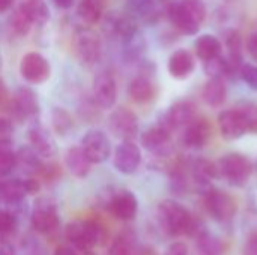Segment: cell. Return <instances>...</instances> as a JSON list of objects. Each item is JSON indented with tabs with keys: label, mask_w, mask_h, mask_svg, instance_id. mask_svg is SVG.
<instances>
[{
	"label": "cell",
	"mask_w": 257,
	"mask_h": 255,
	"mask_svg": "<svg viewBox=\"0 0 257 255\" xmlns=\"http://www.w3.org/2000/svg\"><path fill=\"white\" fill-rule=\"evenodd\" d=\"M206 14L208 11L202 0H176L167 8L172 26L182 35H196Z\"/></svg>",
	"instance_id": "6da1fadb"
},
{
	"label": "cell",
	"mask_w": 257,
	"mask_h": 255,
	"mask_svg": "<svg viewBox=\"0 0 257 255\" xmlns=\"http://www.w3.org/2000/svg\"><path fill=\"white\" fill-rule=\"evenodd\" d=\"M157 215L163 231L170 237L188 236L196 221L190 210L175 200H164L160 203Z\"/></svg>",
	"instance_id": "7a4b0ae2"
},
{
	"label": "cell",
	"mask_w": 257,
	"mask_h": 255,
	"mask_svg": "<svg viewBox=\"0 0 257 255\" xmlns=\"http://www.w3.org/2000/svg\"><path fill=\"white\" fill-rule=\"evenodd\" d=\"M68 242L81 252L92 251L96 246L105 245L107 230L95 221H74L65 230Z\"/></svg>",
	"instance_id": "3957f363"
},
{
	"label": "cell",
	"mask_w": 257,
	"mask_h": 255,
	"mask_svg": "<svg viewBox=\"0 0 257 255\" xmlns=\"http://www.w3.org/2000/svg\"><path fill=\"white\" fill-rule=\"evenodd\" d=\"M217 167H218V174L233 186H244L250 180L254 171L253 162L242 153L224 155L218 161Z\"/></svg>",
	"instance_id": "277c9868"
},
{
	"label": "cell",
	"mask_w": 257,
	"mask_h": 255,
	"mask_svg": "<svg viewBox=\"0 0 257 255\" xmlns=\"http://www.w3.org/2000/svg\"><path fill=\"white\" fill-rule=\"evenodd\" d=\"M30 222L36 233L42 236L54 234L60 227L57 204L51 198H39L35 201L30 212Z\"/></svg>",
	"instance_id": "5b68a950"
},
{
	"label": "cell",
	"mask_w": 257,
	"mask_h": 255,
	"mask_svg": "<svg viewBox=\"0 0 257 255\" xmlns=\"http://www.w3.org/2000/svg\"><path fill=\"white\" fill-rule=\"evenodd\" d=\"M39 110L41 107L36 93L30 87H20L12 98L8 113L11 114V122L23 123L24 120L38 117Z\"/></svg>",
	"instance_id": "8992f818"
},
{
	"label": "cell",
	"mask_w": 257,
	"mask_h": 255,
	"mask_svg": "<svg viewBox=\"0 0 257 255\" xmlns=\"http://www.w3.org/2000/svg\"><path fill=\"white\" fill-rule=\"evenodd\" d=\"M208 213L218 222H230L238 212V204L232 195L220 189H209L205 197Z\"/></svg>",
	"instance_id": "52a82bcc"
},
{
	"label": "cell",
	"mask_w": 257,
	"mask_h": 255,
	"mask_svg": "<svg viewBox=\"0 0 257 255\" xmlns=\"http://www.w3.org/2000/svg\"><path fill=\"white\" fill-rule=\"evenodd\" d=\"M74 48L77 57L87 65L99 62L102 56V41L92 29H80L74 38Z\"/></svg>",
	"instance_id": "ba28073f"
},
{
	"label": "cell",
	"mask_w": 257,
	"mask_h": 255,
	"mask_svg": "<svg viewBox=\"0 0 257 255\" xmlns=\"http://www.w3.org/2000/svg\"><path fill=\"white\" fill-rule=\"evenodd\" d=\"M108 129L122 141H133L139 134V119L130 108L119 107L108 117Z\"/></svg>",
	"instance_id": "9c48e42d"
},
{
	"label": "cell",
	"mask_w": 257,
	"mask_h": 255,
	"mask_svg": "<svg viewBox=\"0 0 257 255\" xmlns=\"http://www.w3.org/2000/svg\"><path fill=\"white\" fill-rule=\"evenodd\" d=\"M20 74L30 84L45 83L51 75L50 62L39 53L30 51L21 57L20 62Z\"/></svg>",
	"instance_id": "30bf717a"
},
{
	"label": "cell",
	"mask_w": 257,
	"mask_h": 255,
	"mask_svg": "<svg viewBox=\"0 0 257 255\" xmlns=\"http://www.w3.org/2000/svg\"><path fill=\"white\" fill-rule=\"evenodd\" d=\"M81 149L92 164H102L111 155V143L107 134L101 129H90L81 138Z\"/></svg>",
	"instance_id": "8fae6325"
},
{
	"label": "cell",
	"mask_w": 257,
	"mask_h": 255,
	"mask_svg": "<svg viewBox=\"0 0 257 255\" xmlns=\"http://www.w3.org/2000/svg\"><path fill=\"white\" fill-rule=\"evenodd\" d=\"M92 98L93 102L102 110H110L114 107L117 101V83L110 72H101L95 77Z\"/></svg>",
	"instance_id": "7c38bea8"
},
{
	"label": "cell",
	"mask_w": 257,
	"mask_h": 255,
	"mask_svg": "<svg viewBox=\"0 0 257 255\" xmlns=\"http://www.w3.org/2000/svg\"><path fill=\"white\" fill-rule=\"evenodd\" d=\"M107 209L119 221H133L139 210V201L131 191L120 189L111 194L107 200Z\"/></svg>",
	"instance_id": "4fadbf2b"
},
{
	"label": "cell",
	"mask_w": 257,
	"mask_h": 255,
	"mask_svg": "<svg viewBox=\"0 0 257 255\" xmlns=\"http://www.w3.org/2000/svg\"><path fill=\"white\" fill-rule=\"evenodd\" d=\"M140 162H142V152L134 141H122L116 147L113 164L119 173L126 176L134 174L140 167Z\"/></svg>",
	"instance_id": "5bb4252c"
},
{
	"label": "cell",
	"mask_w": 257,
	"mask_h": 255,
	"mask_svg": "<svg viewBox=\"0 0 257 255\" xmlns=\"http://www.w3.org/2000/svg\"><path fill=\"white\" fill-rule=\"evenodd\" d=\"M196 119V107L190 101L175 102L164 114L161 125L166 126L170 132L173 129H181L190 125Z\"/></svg>",
	"instance_id": "9a60e30c"
},
{
	"label": "cell",
	"mask_w": 257,
	"mask_h": 255,
	"mask_svg": "<svg viewBox=\"0 0 257 255\" xmlns=\"http://www.w3.org/2000/svg\"><path fill=\"white\" fill-rule=\"evenodd\" d=\"M218 126H220L221 135L229 141L239 140L248 132L244 116L239 108H230V110L220 113Z\"/></svg>",
	"instance_id": "2e32d148"
},
{
	"label": "cell",
	"mask_w": 257,
	"mask_h": 255,
	"mask_svg": "<svg viewBox=\"0 0 257 255\" xmlns=\"http://www.w3.org/2000/svg\"><path fill=\"white\" fill-rule=\"evenodd\" d=\"M140 143L151 153L166 155L172 147V135L170 131L160 123L157 126L146 129L140 137Z\"/></svg>",
	"instance_id": "e0dca14e"
},
{
	"label": "cell",
	"mask_w": 257,
	"mask_h": 255,
	"mask_svg": "<svg viewBox=\"0 0 257 255\" xmlns=\"http://www.w3.org/2000/svg\"><path fill=\"white\" fill-rule=\"evenodd\" d=\"M212 128L205 119H194L184 128L182 144L188 149H202L211 140Z\"/></svg>",
	"instance_id": "ac0fdd59"
},
{
	"label": "cell",
	"mask_w": 257,
	"mask_h": 255,
	"mask_svg": "<svg viewBox=\"0 0 257 255\" xmlns=\"http://www.w3.org/2000/svg\"><path fill=\"white\" fill-rule=\"evenodd\" d=\"M29 143L42 158H51L57 153V144L54 137L47 128L41 125H33L29 129Z\"/></svg>",
	"instance_id": "d6986e66"
},
{
	"label": "cell",
	"mask_w": 257,
	"mask_h": 255,
	"mask_svg": "<svg viewBox=\"0 0 257 255\" xmlns=\"http://www.w3.org/2000/svg\"><path fill=\"white\" fill-rule=\"evenodd\" d=\"M194 66H196L194 57L185 48H179L175 53H172V56L169 57V63H167L169 74L176 80L188 78L193 74Z\"/></svg>",
	"instance_id": "ffe728a7"
},
{
	"label": "cell",
	"mask_w": 257,
	"mask_h": 255,
	"mask_svg": "<svg viewBox=\"0 0 257 255\" xmlns=\"http://www.w3.org/2000/svg\"><path fill=\"white\" fill-rule=\"evenodd\" d=\"M65 165L72 176L77 179H86L92 171V162L81 149V146H74L68 149L65 155Z\"/></svg>",
	"instance_id": "44dd1931"
},
{
	"label": "cell",
	"mask_w": 257,
	"mask_h": 255,
	"mask_svg": "<svg viewBox=\"0 0 257 255\" xmlns=\"http://www.w3.org/2000/svg\"><path fill=\"white\" fill-rule=\"evenodd\" d=\"M128 95L136 104H148L157 95V86L148 75H137L128 86Z\"/></svg>",
	"instance_id": "7402d4cb"
},
{
	"label": "cell",
	"mask_w": 257,
	"mask_h": 255,
	"mask_svg": "<svg viewBox=\"0 0 257 255\" xmlns=\"http://www.w3.org/2000/svg\"><path fill=\"white\" fill-rule=\"evenodd\" d=\"M29 195L26 188V179H11L0 182V203L6 206H15L24 201Z\"/></svg>",
	"instance_id": "603a6c76"
},
{
	"label": "cell",
	"mask_w": 257,
	"mask_h": 255,
	"mask_svg": "<svg viewBox=\"0 0 257 255\" xmlns=\"http://www.w3.org/2000/svg\"><path fill=\"white\" fill-rule=\"evenodd\" d=\"M17 9L36 26H44L50 20V8L45 0H18Z\"/></svg>",
	"instance_id": "cb8c5ba5"
},
{
	"label": "cell",
	"mask_w": 257,
	"mask_h": 255,
	"mask_svg": "<svg viewBox=\"0 0 257 255\" xmlns=\"http://www.w3.org/2000/svg\"><path fill=\"white\" fill-rule=\"evenodd\" d=\"M202 98L209 107L223 105L227 98V87L223 77H211L202 90Z\"/></svg>",
	"instance_id": "d4e9b609"
},
{
	"label": "cell",
	"mask_w": 257,
	"mask_h": 255,
	"mask_svg": "<svg viewBox=\"0 0 257 255\" xmlns=\"http://www.w3.org/2000/svg\"><path fill=\"white\" fill-rule=\"evenodd\" d=\"M17 167H20L26 174L29 176H36L44 165L41 155L32 147V146H21L17 152Z\"/></svg>",
	"instance_id": "484cf974"
},
{
	"label": "cell",
	"mask_w": 257,
	"mask_h": 255,
	"mask_svg": "<svg viewBox=\"0 0 257 255\" xmlns=\"http://www.w3.org/2000/svg\"><path fill=\"white\" fill-rule=\"evenodd\" d=\"M130 11L146 23H154L161 11L163 0H125Z\"/></svg>",
	"instance_id": "4316f807"
},
{
	"label": "cell",
	"mask_w": 257,
	"mask_h": 255,
	"mask_svg": "<svg viewBox=\"0 0 257 255\" xmlns=\"http://www.w3.org/2000/svg\"><path fill=\"white\" fill-rule=\"evenodd\" d=\"M194 50H196V54L199 59H202L203 62L209 60V59H214L217 56L221 54V50H223V45L220 42V39L211 33H203L200 35L196 42H194Z\"/></svg>",
	"instance_id": "83f0119b"
},
{
	"label": "cell",
	"mask_w": 257,
	"mask_h": 255,
	"mask_svg": "<svg viewBox=\"0 0 257 255\" xmlns=\"http://www.w3.org/2000/svg\"><path fill=\"white\" fill-rule=\"evenodd\" d=\"M77 15L84 24H96L104 15L102 0H81L77 6Z\"/></svg>",
	"instance_id": "f1b7e54d"
},
{
	"label": "cell",
	"mask_w": 257,
	"mask_h": 255,
	"mask_svg": "<svg viewBox=\"0 0 257 255\" xmlns=\"http://www.w3.org/2000/svg\"><path fill=\"white\" fill-rule=\"evenodd\" d=\"M197 251L200 255H221L223 254V246L217 237H214L205 227L199 230L194 236Z\"/></svg>",
	"instance_id": "f546056e"
},
{
	"label": "cell",
	"mask_w": 257,
	"mask_h": 255,
	"mask_svg": "<svg viewBox=\"0 0 257 255\" xmlns=\"http://www.w3.org/2000/svg\"><path fill=\"white\" fill-rule=\"evenodd\" d=\"M51 126L54 132L60 137H66L74 128L72 116L62 107H54L51 111Z\"/></svg>",
	"instance_id": "4dcf8cb0"
},
{
	"label": "cell",
	"mask_w": 257,
	"mask_h": 255,
	"mask_svg": "<svg viewBox=\"0 0 257 255\" xmlns=\"http://www.w3.org/2000/svg\"><path fill=\"white\" fill-rule=\"evenodd\" d=\"M139 251L136 239L130 233H122L113 240L108 255H139Z\"/></svg>",
	"instance_id": "1f68e13d"
},
{
	"label": "cell",
	"mask_w": 257,
	"mask_h": 255,
	"mask_svg": "<svg viewBox=\"0 0 257 255\" xmlns=\"http://www.w3.org/2000/svg\"><path fill=\"white\" fill-rule=\"evenodd\" d=\"M17 167V156L12 149V140L0 141V177H6Z\"/></svg>",
	"instance_id": "d6a6232c"
},
{
	"label": "cell",
	"mask_w": 257,
	"mask_h": 255,
	"mask_svg": "<svg viewBox=\"0 0 257 255\" xmlns=\"http://www.w3.org/2000/svg\"><path fill=\"white\" fill-rule=\"evenodd\" d=\"M20 216L9 207L0 209V236L8 237L14 234L18 228Z\"/></svg>",
	"instance_id": "836d02e7"
},
{
	"label": "cell",
	"mask_w": 257,
	"mask_h": 255,
	"mask_svg": "<svg viewBox=\"0 0 257 255\" xmlns=\"http://www.w3.org/2000/svg\"><path fill=\"white\" fill-rule=\"evenodd\" d=\"M203 69L209 77H223V75H227V72H229L227 60L224 57H221V54L214 59L206 60L203 65Z\"/></svg>",
	"instance_id": "e575fe53"
},
{
	"label": "cell",
	"mask_w": 257,
	"mask_h": 255,
	"mask_svg": "<svg viewBox=\"0 0 257 255\" xmlns=\"http://www.w3.org/2000/svg\"><path fill=\"white\" fill-rule=\"evenodd\" d=\"M244 116L247 131L253 135H257V104L253 102H244L241 107H238Z\"/></svg>",
	"instance_id": "d590c367"
},
{
	"label": "cell",
	"mask_w": 257,
	"mask_h": 255,
	"mask_svg": "<svg viewBox=\"0 0 257 255\" xmlns=\"http://www.w3.org/2000/svg\"><path fill=\"white\" fill-rule=\"evenodd\" d=\"M33 24L17 9L14 12V15L11 17V29L18 35V36H26L30 32V27Z\"/></svg>",
	"instance_id": "8d00e7d4"
},
{
	"label": "cell",
	"mask_w": 257,
	"mask_h": 255,
	"mask_svg": "<svg viewBox=\"0 0 257 255\" xmlns=\"http://www.w3.org/2000/svg\"><path fill=\"white\" fill-rule=\"evenodd\" d=\"M38 174L41 176V179L45 183H54L62 176V170H60V167L56 162H48V164H44L41 167V170H39Z\"/></svg>",
	"instance_id": "74e56055"
},
{
	"label": "cell",
	"mask_w": 257,
	"mask_h": 255,
	"mask_svg": "<svg viewBox=\"0 0 257 255\" xmlns=\"http://www.w3.org/2000/svg\"><path fill=\"white\" fill-rule=\"evenodd\" d=\"M239 77L253 90H257V66L251 63H244L239 69Z\"/></svg>",
	"instance_id": "f35d334b"
},
{
	"label": "cell",
	"mask_w": 257,
	"mask_h": 255,
	"mask_svg": "<svg viewBox=\"0 0 257 255\" xmlns=\"http://www.w3.org/2000/svg\"><path fill=\"white\" fill-rule=\"evenodd\" d=\"M11 102H12V96L9 95L5 83L0 80V111L2 113H8V110L11 107Z\"/></svg>",
	"instance_id": "ab89813d"
},
{
	"label": "cell",
	"mask_w": 257,
	"mask_h": 255,
	"mask_svg": "<svg viewBox=\"0 0 257 255\" xmlns=\"http://www.w3.org/2000/svg\"><path fill=\"white\" fill-rule=\"evenodd\" d=\"M12 123L9 119L0 117V141L5 140H11V134H12Z\"/></svg>",
	"instance_id": "60d3db41"
},
{
	"label": "cell",
	"mask_w": 257,
	"mask_h": 255,
	"mask_svg": "<svg viewBox=\"0 0 257 255\" xmlns=\"http://www.w3.org/2000/svg\"><path fill=\"white\" fill-rule=\"evenodd\" d=\"M164 255H188V248L182 242H175V243L169 245Z\"/></svg>",
	"instance_id": "b9f144b4"
},
{
	"label": "cell",
	"mask_w": 257,
	"mask_h": 255,
	"mask_svg": "<svg viewBox=\"0 0 257 255\" xmlns=\"http://www.w3.org/2000/svg\"><path fill=\"white\" fill-rule=\"evenodd\" d=\"M244 255H257V233H253L245 242Z\"/></svg>",
	"instance_id": "7bdbcfd3"
},
{
	"label": "cell",
	"mask_w": 257,
	"mask_h": 255,
	"mask_svg": "<svg viewBox=\"0 0 257 255\" xmlns=\"http://www.w3.org/2000/svg\"><path fill=\"white\" fill-rule=\"evenodd\" d=\"M247 50H248V54L251 56V59L257 62V32L250 35V38L247 41Z\"/></svg>",
	"instance_id": "ee69618b"
},
{
	"label": "cell",
	"mask_w": 257,
	"mask_h": 255,
	"mask_svg": "<svg viewBox=\"0 0 257 255\" xmlns=\"http://www.w3.org/2000/svg\"><path fill=\"white\" fill-rule=\"evenodd\" d=\"M26 188H27L29 195H35V194H38V192H39V189H41L39 180H36L35 177H29V179H26Z\"/></svg>",
	"instance_id": "f6af8a7d"
},
{
	"label": "cell",
	"mask_w": 257,
	"mask_h": 255,
	"mask_svg": "<svg viewBox=\"0 0 257 255\" xmlns=\"http://www.w3.org/2000/svg\"><path fill=\"white\" fill-rule=\"evenodd\" d=\"M0 255H15L14 246L5 239H0Z\"/></svg>",
	"instance_id": "bcb514c9"
},
{
	"label": "cell",
	"mask_w": 257,
	"mask_h": 255,
	"mask_svg": "<svg viewBox=\"0 0 257 255\" xmlns=\"http://www.w3.org/2000/svg\"><path fill=\"white\" fill-rule=\"evenodd\" d=\"M53 255H77V252L72 249V248H68V246H59L56 248L54 254Z\"/></svg>",
	"instance_id": "7dc6e473"
},
{
	"label": "cell",
	"mask_w": 257,
	"mask_h": 255,
	"mask_svg": "<svg viewBox=\"0 0 257 255\" xmlns=\"http://www.w3.org/2000/svg\"><path fill=\"white\" fill-rule=\"evenodd\" d=\"M74 2L75 0H53V3L60 9H69L74 5Z\"/></svg>",
	"instance_id": "c3c4849f"
},
{
	"label": "cell",
	"mask_w": 257,
	"mask_h": 255,
	"mask_svg": "<svg viewBox=\"0 0 257 255\" xmlns=\"http://www.w3.org/2000/svg\"><path fill=\"white\" fill-rule=\"evenodd\" d=\"M15 0H0V12H5V11H8L11 6H12V3H14Z\"/></svg>",
	"instance_id": "681fc988"
},
{
	"label": "cell",
	"mask_w": 257,
	"mask_h": 255,
	"mask_svg": "<svg viewBox=\"0 0 257 255\" xmlns=\"http://www.w3.org/2000/svg\"><path fill=\"white\" fill-rule=\"evenodd\" d=\"M139 255H158L154 249H151V248H143V249H140L139 251Z\"/></svg>",
	"instance_id": "f907efd6"
},
{
	"label": "cell",
	"mask_w": 257,
	"mask_h": 255,
	"mask_svg": "<svg viewBox=\"0 0 257 255\" xmlns=\"http://www.w3.org/2000/svg\"><path fill=\"white\" fill-rule=\"evenodd\" d=\"M83 255H96L95 252H92V251H87V252H83Z\"/></svg>",
	"instance_id": "816d5d0a"
}]
</instances>
